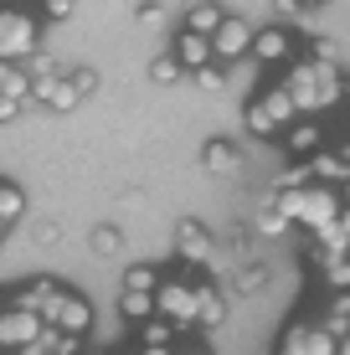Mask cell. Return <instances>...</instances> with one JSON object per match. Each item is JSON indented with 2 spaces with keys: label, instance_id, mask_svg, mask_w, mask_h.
<instances>
[{
  "label": "cell",
  "instance_id": "6da1fadb",
  "mask_svg": "<svg viewBox=\"0 0 350 355\" xmlns=\"http://www.w3.org/2000/svg\"><path fill=\"white\" fill-rule=\"evenodd\" d=\"M279 206L288 211V222H304V227H330V222H340V196L335 191H304V186H283L279 191Z\"/></svg>",
  "mask_w": 350,
  "mask_h": 355
},
{
  "label": "cell",
  "instance_id": "7a4b0ae2",
  "mask_svg": "<svg viewBox=\"0 0 350 355\" xmlns=\"http://www.w3.org/2000/svg\"><path fill=\"white\" fill-rule=\"evenodd\" d=\"M31 52H36V21L21 10H0V62H16Z\"/></svg>",
  "mask_w": 350,
  "mask_h": 355
},
{
  "label": "cell",
  "instance_id": "3957f363",
  "mask_svg": "<svg viewBox=\"0 0 350 355\" xmlns=\"http://www.w3.org/2000/svg\"><path fill=\"white\" fill-rule=\"evenodd\" d=\"M46 329V320L36 309H26V304H16L10 314H0V345H10V350H26L36 335Z\"/></svg>",
  "mask_w": 350,
  "mask_h": 355
},
{
  "label": "cell",
  "instance_id": "277c9868",
  "mask_svg": "<svg viewBox=\"0 0 350 355\" xmlns=\"http://www.w3.org/2000/svg\"><path fill=\"white\" fill-rule=\"evenodd\" d=\"M160 299V314L175 324H196V304H201V288H186V284H160L155 288Z\"/></svg>",
  "mask_w": 350,
  "mask_h": 355
},
{
  "label": "cell",
  "instance_id": "5b68a950",
  "mask_svg": "<svg viewBox=\"0 0 350 355\" xmlns=\"http://www.w3.org/2000/svg\"><path fill=\"white\" fill-rule=\"evenodd\" d=\"M31 93L42 98L46 108H57V114H67V108H78V103H82V88H78L72 78H36V83H31Z\"/></svg>",
  "mask_w": 350,
  "mask_h": 355
},
{
  "label": "cell",
  "instance_id": "8992f818",
  "mask_svg": "<svg viewBox=\"0 0 350 355\" xmlns=\"http://www.w3.org/2000/svg\"><path fill=\"white\" fill-rule=\"evenodd\" d=\"M211 46H216V57L222 62H237V57L252 46V31H247V21H237V16H227L222 26H216V36H211Z\"/></svg>",
  "mask_w": 350,
  "mask_h": 355
},
{
  "label": "cell",
  "instance_id": "52a82bcc",
  "mask_svg": "<svg viewBox=\"0 0 350 355\" xmlns=\"http://www.w3.org/2000/svg\"><path fill=\"white\" fill-rule=\"evenodd\" d=\"M175 248H180V258H186V263H211V258H216V252H211V237H207L196 222H180V227H175Z\"/></svg>",
  "mask_w": 350,
  "mask_h": 355
},
{
  "label": "cell",
  "instance_id": "ba28073f",
  "mask_svg": "<svg viewBox=\"0 0 350 355\" xmlns=\"http://www.w3.org/2000/svg\"><path fill=\"white\" fill-rule=\"evenodd\" d=\"M175 57H180V62H186L191 72H196V67H207L211 57H216V46H211V36H207V31H191V26H186V36L175 42Z\"/></svg>",
  "mask_w": 350,
  "mask_h": 355
},
{
  "label": "cell",
  "instance_id": "9c48e42d",
  "mask_svg": "<svg viewBox=\"0 0 350 355\" xmlns=\"http://www.w3.org/2000/svg\"><path fill=\"white\" fill-rule=\"evenodd\" d=\"M62 299H67V293L57 288V284H31L26 293H21V304H26V309H36L46 324H57V309H62Z\"/></svg>",
  "mask_w": 350,
  "mask_h": 355
},
{
  "label": "cell",
  "instance_id": "30bf717a",
  "mask_svg": "<svg viewBox=\"0 0 350 355\" xmlns=\"http://www.w3.org/2000/svg\"><path fill=\"white\" fill-rule=\"evenodd\" d=\"M252 57H258V62H283L288 57V31H279V26L258 31L252 36Z\"/></svg>",
  "mask_w": 350,
  "mask_h": 355
},
{
  "label": "cell",
  "instance_id": "8fae6325",
  "mask_svg": "<svg viewBox=\"0 0 350 355\" xmlns=\"http://www.w3.org/2000/svg\"><path fill=\"white\" fill-rule=\"evenodd\" d=\"M201 165H207L211 175H237V150L227 139H211L207 150H201Z\"/></svg>",
  "mask_w": 350,
  "mask_h": 355
},
{
  "label": "cell",
  "instance_id": "7c38bea8",
  "mask_svg": "<svg viewBox=\"0 0 350 355\" xmlns=\"http://www.w3.org/2000/svg\"><path fill=\"white\" fill-rule=\"evenodd\" d=\"M119 309H124V320H150V314H160V299L150 288H124Z\"/></svg>",
  "mask_w": 350,
  "mask_h": 355
},
{
  "label": "cell",
  "instance_id": "4fadbf2b",
  "mask_svg": "<svg viewBox=\"0 0 350 355\" xmlns=\"http://www.w3.org/2000/svg\"><path fill=\"white\" fill-rule=\"evenodd\" d=\"M57 324L72 329V335H82V329L93 324V309H88L82 299H72V293H67V299H62V309H57Z\"/></svg>",
  "mask_w": 350,
  "mask_h": 355
},
{
  "label": "cell",
  "instance_id": "5bb4252c",
  "mask_svg": "<svg viewBox=\"0 0 350 355\" xmlns=\"http://www.w3.org/2000/svg\"><path fill=\"white\" fill-rule=\"evenodd\" d=\"M227 21V10L222 6H211V0H201V6H191V16H186V26L191 31H207V36H216V26Z\"/></svg>",
  "mask_w": 350,
  "mask_h": 355
},
{
  "label": "cell",
  "instance_id": "9a60e30c",
  "mask_svg": "<svg viewBox=\"0 0 350 355\" xmlns=\"http://www.w3.org/2000/svg\"><path fill=\"white\" fill-rule=\"evenodd\" d=\"M283 227H288V211L279 206V196H268V201L258 206V232H268V237H279Z\"/></svg>",
  "mask_w": 350,
  "mask_h": 355
},
{
  "label": "cell",
  "instance_id": "2e32d148",
  "mask_svg": "<svg viewBox=\"0 0 350 355\" xmlns=\"http://www.w3.org/2000/svg\"><path fill=\"white\" fill-rule=\"evenodd\" d=\"M222 320H227V304H222V293L201 288V304H196V324H207V329H216Z\"/></svg>",
  "mask_w": 350,
  "mask_h": 355
},
{
  "label": "cell",
  "instance_id": "e0dca14e",
  "mask_svg": "<svg viewBox=\"0 0 350 355\" xmlns=\"http://www.w3.org/2000/svg\"><path fill=\"white\" fill-rule=\"evenodd\" d=\"M263 103H268V114L279 119V124H294V108H299V98L288 93V83H283V88H273L268 98H263Z\"/></svg>",
  "mask_w": 350,
  "mask_h": 355
},
{
  "label": "cell",
  "instance_id": "ac0fdd59",
  "mask_svg": "<svg viewBox=\"0 0 350 355\" xmlns=\"http://www.w3.org/2000/svg\"><path fill=\"white\" fill-rule=\"evenodd\" d=\"M309 170H315L320 180H350V160H345V155H315Z\"/></svg>",
  "mask_w": 350,
  "mask_h": 355
},
{
  "label": "cell",
  "instance_id": "d6986e66",
  "mask_svg": "<svg viewBox=\"0 0 350 355\" xmlns=\"http://www.w3.org/2000/svg\"><path fill=\"white\" fill-rule=\"evenodd\" d=\"M247 129H252V134H279L283 124H279V119L268 114V103L258 98V103H247Z\"/></svg>",
  "mask_w": 350,
  "mask_h": 355
},
{
  "label": "cell",
  "instance_id": "ffe728a7",
  "mask_svg": "<svg viewBox=\"0 0 350 355\" xmlns=\"http://www.w3.org/2000/svg\"><path fill=\"white\" fill-rule=\"evenodd\" d=\"M288 150H294V155H315V150H320V129H315V124L288 129Z\"/></svg>",
  "mask_w": 350,
  "mask_h": 355
},
{
  "label": "cell",
  "instance_id": "44dd1931",
  "mask_svg": "<svg viewBox=\"0 0 350 355\" xmlns=\"http://www.w3.org/2000/svg\"><path fill=\"white\" fill-rule=\"evenodd\" d=\"M21 211H26V196L16 186H0V222H21Z\"/></svg>",
  "mask_w": 350,
  "mask_h": 355
},
{
  "label": "cell",
  "instance_id": "7402d4cb",
  "mask_svg": "<svg viewBox=\"0 0 350 355\" xmlns=\"http://www.w3.org/2000/svg\"><path fill=\"white\" fill-rule=\"evenodd\" d=\"M31 83H36V78H26V72H16V67H0V93H10V98H26V93H31Z\"/></svg>",
  "mask_w": 350,
  "mask_h": 355
},
{
  "label": "cell",
  "instance_id": "603a6c76",
  "mask_svg": "<svg viewBox=\"0 0 350 355\" xmlns=\"http://www.w3.org/2000/svg\"><path fill=\"white\" fill-rule=\"evenodd\" d=\"M180 72H186L180 57H155V62H150V78L155 83H180Z\"/></svg>",
  "mask_w": 350,
  "mask_h": 355
},
{
  "label": "cell",
  "instance_id": "cb8c5ba5",
  "mask_svg": "<svg viewBox=\"0 0 350 355\" xmlns=\"http://www.w3.org/2000/svg\"><path fill=\"white\" fill-rule=\"evenodd\" d=\"M165 345H170V324L150 314V320H144V350H165Z\"/></svg>",
  "mask_w": 350,
  "mask_h": 355
},
{
  "label": "cell",
  "instance_id": "d4e9b609",
  "mask_svg": "<svg viewBox=\"0 0 350 355\" xmlns=\"http://www.w3.org/2000/svg\"><path fill=\"white\" fill-rule=\"evenodd\" d=\"M93 252H98V258H114V252H119V232L98 227V232H93Z\"/></svg>",
  "mask_w": 350,
  "mask_h": 355
},
{
  "label": "cell",
  "instance_id": "484cf974",
  "mask_svg": "<svg viewBox=\"0 0 350 355\" xmlns=\"http://www.w3.org/2000/svg\"><path fill=\"white\" fill-rule=\"evenodd\" d=\"M124 288H160V273H155V268H129V278H124Z\"/></svg>",
  "mask_w": 350,
  "mask_h": 355
},
{
  "label": "cell",
  "instance_id": "4316f807",
  "mask_svg": "<svg viewBox=\"0 0 350 355\" xmlns=\"http://www.w3.org/2000/svg\"><path fill=\"white\" fill-rule=\"evenodd\" d=\"M191 78H196V88H211V93H216V88L227 83V78H222V67H211V62H207V67H196Z\"/></svg>",
  "mask_w": 350,
  "mask_h": 355
},
{
  "label": "cell",
  "instance_id": "83f0119b",
  "mask_svg": "<svg viewBox=\"0 0 350 355\" xmlns=\"http://www.w3.org/2000/svg\"><path fill=\"white\" fill-rule=\"evenodd\" d=\"M263 284H268V273H263V268H243V273H237V288H243V293H258Z\"/></svg>",
  "mask_w": 350,
  "mask_h": 355
},
{
  "label": "cell",
  "instance_id": "f1b7e54d",
  "mask_svg": "<svg viewBox=\"0 0 350 355\" xmlns=\"http://www.w3.org/2000/svg\"><path fill=\"white\" fill-rule=\"evenodd\" d=\"M330 284L350 288V263H345V258H330Z\"/></svg>",
  "mask_w": 350,
  "mask_h": 355
},
{
  "label": "cell",
  "instance_id": "f546056e",
  "mask_svg": "<svg viewBox=\"0 0 350 355\" xmlns=\"http://www.w3.org/2000/svg\"><path fill=\"white\" fill-rule=\"evenodd\" d=\"M16 114H21V98L0 93V124H6V119H16Z\"/></svg>",
  "mask_w": 350,
  "mask_h": 355
},
{
  "label": "cell",
  "instance_id": "4dcf8cb0",
  "mask_svg": "<svg viewBox=\"0 0 350 355\" xmlns=\"http://www.w3.org/2000/svg\"><path fill=\"white\" fill-rule=\"evenodd\" d=\"M72 83H78V88H82V98H88L93 88H98V72H72Z\"/></svg>",
  "mask_w": 350,
  "mask_h": 355
},
{
  "label": "cell",
  "instance_id": "1f68e13d",
  "mask_svg": "<svg viewBox=\"0 0 350 355\" xmlns=\"http://www.w3.org/2000/svg\"><path fill=\"white\" fill-rule=\"evenodd\" d=\"M31 78H52V57H36L31 52Z\"/></svg>",
  "mask_w": 350,
  "mask_h": 355
},
{
  "label": "cell",
  "instance_id": "d6a6232c",
  "mask_svg": "<svg viewBox=\"0 0 350 355\" xmlns=\"http://www.w3.org/2000/svg\"><path fill=\"white\" fill-rule=\"evenodd\" d=\"M67 10H72V0H46V16H52V21H62Z\"/></svg>",
  "mask_w": 350,
  "mask_h": 355
},
{
  "label": "cell",
  "instance_id": "836d02e7",
  "mask_svg": "<svg viewBox=\"0 0 350 355\" xmlns=\"http://www.w3.org/2000/svg\"><path fill=\"white\" fill-rule=\"evenodd\" d=\"M57 237H62V232H57V222H42V227H36V242H57Z\"/></svg>",
  "mask_w": 350,
  "mask_h": 355
},
{
  "label": "cell",
  "instance_id": "e575fe53",
  "mask_svg": "<svg viewBox=\"0 0 350 355\" xmlns=\"http://www.w3.org/2000/svg\"><path fill=\"white\" fill-rule=\"evenodd\" d=\"M139 21H144V26H150V21H160V6H155V0H144V6H139Z\"/></svg>",
  "mask_w": 350,
  "mask_h": 355
},
{
  "label": "cell",
  "instance_id": "d590c367",
  "mask_svg": "<svg viewBox=\"0 0 350 355\" xmlns=\"http://www.w3.org/2000/svg\"><path fill=\"white\" fill-rule=\"evenodd\" d=\"M6 227H10V222H0V237H6Z\"/></svg>",
  "mask_w": 350,
  "mask_h": 355
},
{
  "label": "cell",
  "instance_id": "8d00e7d4",
  "mask_svg": "<svg viewBox=\"0 0 350 355\" xmlns=\"http://www.w3.org/2000/svg\"><path fill=\"white\" fill-rule=\"evenodd\" d=\"M345 201H350V180H345Z\"/></svg>",
  "mask_w": 350,
  "mask_h": 355
},
{
  "label": "cell",
  "instance_id": "74e56055",
  "mask_svg": "<svg viewBox=\"0 0 350 355\" xmlns=\"http://www.w3.org/2000/svg\"><path fill=\"white\" fill-rule=\"evenodd\" d=\"M304 6H315V0H304Z\"/></svg>",
  "mask_w": 350,
  "mask_h": 355
},
{
  "label": "cell",
  "instance_id": "f35d334b",
  "mask_svg": "<svg viewBox=\"0 0 350 355\" xmlns=\"http://www.w3.org/2000/svg\"><path fill=\"white\" fill-rule=\"evenodd\" d=\"M345 350H350V340H345Z\"/></svg>",
  "mask_w": 350,
  "mask_h": 355
}]
</instances>
